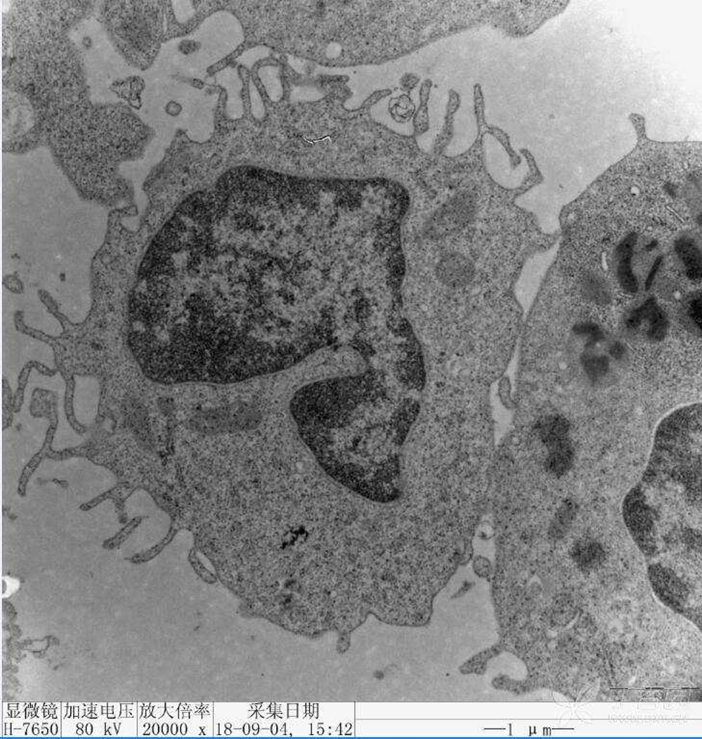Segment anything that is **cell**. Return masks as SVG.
<instances>
[{
    "mask_svg": "<svg viewBox=\"0 0 702 739\" xmlns=\"http://www.w3.org/2000/svg\"><path fill=\"white\" fill-rule=\"evenodd\" d=\"M416 390L384 375L316 382L298 392V433L324 471L376 502L401 497L402 455L420 407Z\"/></svg>",
    "mask_w": 702,
    "mask_h": 739,
    "instance_id": "obj_1",
    "label": "cell"
},
{
    "mask_svg": "<svg viewBox=\"0 0 702 739\" xmlns=\"http://www.w3.org/2000/svg\"><path fill=\"white\" fill-rule=\"evenodd\" d=\"M652 587L659 597L671 608H682L687 601L688 592L675 573L660 566L649 568Z\"/></svg>",
    "mask_w": 702,
    "mask_h": 739,
    "instance_id": "obj_2",
    "label": "cell"
},
{
    "mask_svg": "<svg viewBox=\"0 0 702 739\" xmlns=\"http://www.w3.org/2000/svg\"><path fill=\"white\" fill-rule=\"evenodd\" d=\"M571 556L581 570L590 571L602 565L606 558V551L597 540L582 538L572 545Z\"/></svg>",
    "mask_w": 702,
    "mask_h": 739,
    "instance_id": "obj_3",
    "label": "cell"
},
{
    "mask_svg": "<svg viewBox=\"0 0 702 739\" xmlns=\"http://www.w3.org/2000/svg\"><path fill=\"white\" fill-rule=\"evenodd\" d=\"M458 105H460V97H458L455 91H450L447 112H446L445 125H444L441 134H439V136H437V143L436 145H434V149H436L437 152L443 150V149L445 148V146L449 143V141L452 139L454 114H455L456 111L458 110Z\"/></svg>",
    "mask_w": 702,
    "mask_h": 739,
    "instance_id": "obj_4",
    "label": "cell"
},
{
    "mask_svg": "<svg viewBox=\"0 0 702 739\" xmlns=\"http://www.w3.org/2000/svg\"><path fill=\"white\" fill-rule=\"evenodd\" d=\"M432 82L430 79L423 82L420 89V106L415 116V129L417 134H424L429 129V115H428L427 103L431 91Z\"/></svg>",
    "mask_w": 702,
    "mask_h": 739,
    "instance_id": "obj_5",
    "label": "cell"
},
{
    "mask_svg": "<svg viewBox=\"0 0 702 739\" xmlns=\"http://www.w3.org/2000/svg\"><path fill=\"white\" fill-rule=\"evenodd\" d=\"M248 731H249V727H248V725H246V726H245V734H248Z\"/></svg>",
    "mask_w": 702,
    "mask_h": 739,
    "instance_id": "obj_6",
    "label": "cell"
},
{
    "mask_svg": "<svg viewBox=\"0 0 702 739\" xmlns=\"http://www.w3.org/2000/svg\"><path fill=\"white\" fill-rule=\"evenodd\" d=\"M273 731H274V734H276V725H274Z\"/></svg>",
    "mask_w": 702,
    "mask_h": 739,
    "instance_id": "obj_7",
    "label": "cell"
},
{
    "mask_svg": "<svg viewBox=\"0 0 702 739\" xmlns=\"http://www.w3.org/2000/svg\"><path fill=\"white\" fill-rule=\"evenodd\" d=\"M254 728H255V729H257V728H259V726H257V725H255Z\"/></svg>",
    "mask_w": 702,
    "mask_h": 739,
    "instance_id": "obj_8",
    "label": "cell"
}]
</instances>
